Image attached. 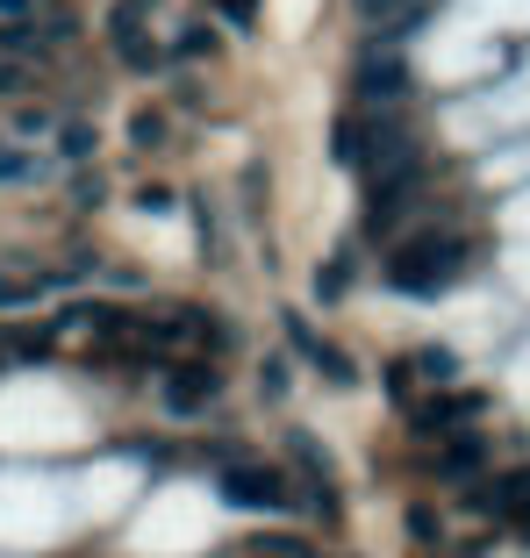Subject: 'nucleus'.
Instances as JSON below:
<instances>
[{"label": "nucleus", "mask_w": 530, "mask_h": 558, "mask_svg": "<svg viewBox=\"0 0 530 558\" xmlns=\"http://www.w3.org/2000/svg\"><path fill=\"white\" fill-rule=\"evenodd\" d=\"M481 258V236H459V230H415L401 236L395 251H387V294L401 301H437L451 287V279L466 272V265Z\"/></svg>", "instance_id": "1"}, {"label": "nucleus", "mask_w": 530, "mask_h": 558, "mask_svg": "<svg viewBox=\"0 0 530 558\" xmlns=\"http://www.w3.org/2000/svg\"><path fill=\"white\" fill-rule=\"evenodd\" d=\"M409 150H423V144H415V130L395 108H359V116H337V130H330V158L365 172V180L387 172V165H401Z\"/></svg>", "instance_id": "2"}, {"label": "nucleus", "mask_w": 530, "mask_h": 558, "mask_svg": "<svg viewBox=\"0 0 530 558\" xmlns=\"http://www.w3.org/2000/svg\"><path fill=\"white\" fill-rule=\"evenodd\" d=\"M216 494L230 501V509H244V515H287L294 509V480H287V465H265V459L216 465Z\"/></svg>", "instance_id": "3"}, {"label": "nucleus", "mask_w": 530, "mask_h": 558, "mask_svg": "<svg viewBox=\"0 0 530 558\" xmlns=\"http://www.w3.org/2000/svg\"><path fill=\"white\" fill-rule=\"evenodd\" d=\"M351 94H359V108H409L415 100V65L401 58V50H365L359 65H351Z\"/></svg>", "instance_id": "4"}, {"label": "nucleus", "mask_w": 530, "mask_h": 558, "mask_svg": "<svg viewBox=\"0 0 530 558\" xmlns=\"http://www.w3.org/2000/svg\"><path fill=\"white\" fill-rule=\"evenodd\" d=\"M481 409L487 395H473V387H437V395H415V409L401 423H409V437H459Z\"/></svg>", "instance_id": "5"}, {"label": "nucleus", "mask_w": 530, "mask_h": 558, "mask_svg": "<svg viewBox=\"0 0 530 558\" xmlns=\"http://www.w3.org/2000/svg\"><path fill=\"white\" fill-rule=\"evenodd\" d=\"M216 395H222V373L208 359H180V365H166V415H208L216 409Z\"/></svg>", "instance_id": "6"}, {"label": "nucleus", "mask_w": 530, "mask_h": 558, "mask_svg": "<svg viewBox=\"0 0 530 558\" xmlns=\"http://www.w3.org/2000/svg\"><path fill=\"white\" fill-rule=\"evenodd\" d=\"M287 459H294V473L309 480L315 509L337 523V465H330V451H323V437H315V429H294V437H287Z\"/></svg>", "instance_id": "7"}, {"label": "nucleus", "mask_w": 530, "mask_h": 558, "mask_svg": "<svg viewBox=\"0 0 530 558\" xmlns=\"http://www.w3.org/2000/svg\"><path fill=\"white\" fill-rule=\"evenodd\" d=\"M287 344H294V351H301V359H309V365H315V373L330 379V387H351V379H359V365H351V359H345V351H337V344H330V337H323V329H315V323H309V315H294V308H287Z\"/></svg>", "instance_id": "8"}, {"label": "nucleus", "mask_w": 530, "mask_h": 558, "mask_svg": "<svg viewBox=\"0 0 530 558\" xmlns=\"http://www.w3.org/2000/svg\"><path fill=\"white\" fill-rule=\"evenodd\" d=\"M437 473H445L451 487H473V480H487V444L466 437V429H459V437H445V444H437Z\"/></svg>", "instance_id": "9"}, {"label": "nucleus", "mask_w": 530, "mask_h": 558, "mask_svg": "<svg viewBox=\"0 0 530 558\" xmlns=\"http://www.w3.org/2000/svg\"><path fill=\"white\" fill-rule=\"evenodd\" d=\"M244 558H323V551L294 530H258V537H244Z\"/></svg>", "instance_id": "10"}, {"label": "nucleus", "mask_w": 530, "mask_h": 558, "mask_svg": "<svg viewBox=\"0 0 530 558\" xmlns=\"http://www.w3.org/2000/svg\"><path fill=\"white\" fill-rule=\"evenodd\" d=\"M409 373H415V379H437V387H451V379H459V359H451L445 344H423V351H409Z\"/></svg>", "instance_id": "11"}, {"label": "nucleus", "mask_w": 530, "mask_h": 558, "mask_svg": "<svg viewBox=\"0 0 530 558\" xmlns=\"http://www.w3.org/2000/svg\"><path fill=\"white\" fill-rule=\"evenodd\" d=\"M502 487H509V515H502V523H509L516 537L530 544V465H523V473H509Z\"/></svg>", "instance_id": "12"}, {"label": "nucleus", "mask_w": 530, "mask_h": 558, "mask_svg": "<svg viewBox=\"0 0 530 558\" xmlns=\"http://www.w3.org/2000/svg\"><path fill=\"white\" fill-rule=\"evenodd\" d=\"M351 287V251H337V258H323V272H315V301H345Z\"/></svg>", "instance_id": "13"}, {"label": "nucleus", "mask_w": 530, "mask_h": 558, "mask_svg": "<svg viewBox=\"0 0 530 558\" xmlns=\"http://www.w3.org/2000/svg\"><path fill=\"white\" fill-rule=\"evenodd\" d=\"M36 172H44V165H36L29 150H0V186H29Z\"/></svg>", "instance_id": "14"}, {"label": "nucleus", "mask_w": 530, "mask_h": 558, "mask_svg": "<svg viewBox=\"0 0 530 558\" xmlns=\"http://www.w3.org/2000/svg\"><path fill=\"white\" fill-rule=\"evenodd\" d=\"M216 15L230 22L237 36H251V29H258V0H216Z\"/></svg>", "instance_id": "15"}, {"label": "nucleus", "mask_w": 530, "mask_h": 558, "mask_svg": "<svg viewBox=\"0 0 530 558\" xmlns=\"http://www.w3.org/2000/svg\"><path fill=\"white\" fill-rule=\"evenodd\" d=\"M36 287H44V279H15V272H0V308H29Z\"/></svg>", "instance_id": "16"}, {"label": "nucleus", "mask_w": 530, "mask_h": 558, "mask_svg": "<svg viewBox=\"0 0 530 558\" xmlns=\"http://www.w3.org/2000/svg\"><path fill=\"white\" fill-rule=\"evenodd\" d=\"M401 530H409L415 544H437V537H445V523H437V509H409V515H401Z\"/></svg>", "instance_id": "17"}, {"label": "nucleus", "mask_w": 530, "mask_h": 558, "mask_svg": "<svg viewBox=\"0 0 530 558\" xmlns=\"http://www.w3.org/2000/svg\"><path fill=\"white\" fill-rule=\"evenodd\" d=\"M58 150H65V158H94V130H86V122L58 130Z\"/></svg>", "instance_id": "18"}, {"label": "nucleus", "mask_w": 530, "mask_h": 558, "mask_svg": "<svg viewBox=\"0 0 530 558\" xmlns=\"http://www.w3.org/2000/svg\"><path fill=\"white\" fill-rule=\"evenodd\" d=\"M287 395V359H265V401Z\"/></svg>", "instance_id": "19"}, {"label": "nucleus", "mask_w": 530, "mask_h": 558, "mask_svg": "<svg viewBox=\"0 0 530 558\" xmlns=\"http://www.w3.org/2000/svg\"><path fill=\"white\" fill-rule=\"evenodd\" d=\"M136 144H166V116H136Z\"/></svg>", "instance_id": "20"}, {"label": "nucleus", "mask_w": 530, "mask_h": 558, "mask_svg": "<svg viewBox=\"0 0 530 558\" xmlns=\"http://www.w3.org/2000/svg\"><path fill=\"white\" fill-rule=\"evenodd\" d=\"M0 15H8V22H29V15H44V0H0Z\"/></svg>", "instance_id": "21"}, {"label": "nucleus", "mask_w": 530, "mask_h": 558, "mask_svg": "<svg viewBox=\"0 0 530 558\" xmlns=\"http://www.w3.org/2000/svg\"><path fill=\"white\" fill-rule=\"evenodd\" d=\"M387 8H415V0H359V15H365V22H387Z\"/></svg>", "instance_id": "22"}]
</instances>
